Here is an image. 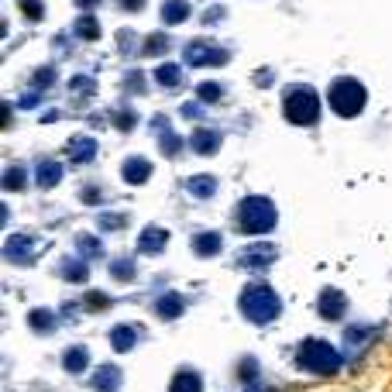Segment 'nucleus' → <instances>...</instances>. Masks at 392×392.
I'll list each match as a JSON object with an SVG mask.
<instances>
[{
	"instance_id": "nucleus-33",
	"label": "nucleus",
	"mask_w": 392,
	"mask_h": 392,
	"mask_svg": "<svg viewBox=\"0 0 392 392\" xmlns=\"http://www.w3.org/2000/svg\"><path fill=\"white\" fill-rule=\"evenodd\" d=\"M131 269H134V265H131V262H114V275H117V279H124V282H127V279H131V275H134V272H131Z\"/></svg>"
},
{
	"instance_id": "nucleus-18",
	"label": "nucleus",
	"mask_w": 392,
	"mask_h": 392,
	"mask_svg": "<svg viewBox=\"0 0 392 392\" xmlns=\"http://www.w3.org/2000/svg\"><path fill=\"white\" fill-rule=\"evenodd\" d=\"M62 365H66V371L79 375V371L90 365V351H86V347H69V351H66V358H62Z\"/></svg>"
},
{
	"instance_id": "nucleus-13",
	"label": "nucleus",
	"mask_w": 392,
	"mask_h": 392,
	"mask_svg": "<svg viewBox=\"0 0 392 392\" xmlns=\"http://www.w3.org/2000/svg\"><path fill=\"white\" fill-rule=\"evenodd\" d=\"M189 18V4L186 0H165L162 4V21L165 25H182Z\"/></svg>"
},
{
	"instance_id": "nucleus-7",
	"label": "nucleus",
	"mask_w": 392,
	"mask_h": 392,
	"mask_svg": "<svg viewBox=\"0 0 392 392\" xmlns=\"http://www.w3.org/2000/svg\"><path fill=\"white\" fill-rule=\"evenodd\" d=\"M272 262H275V245H248V248L241 252V265H248V269H255V272L269 269Z\"/></svg>"
},
{
	"instance_id": "nucleus-17",
	"label": "nucleus",
	"mask_w": 392,
	"mask_h": 392,
	"mask_svg": "<svg viewBox=\"0 0 392 392\" xmlns=\"http://www.w3.org/2000/svg\"><path fill=\"white\" fill-rule=\"evenodd\" d=\"M35 179H38V186H42V189H52V186L62 179V165H59V162H38Z\"/></svg>"
},
{
	"instance_id": "nucleus-28",
	"label": "nucleus",
	"mask_w": 392,
	"mask_h": 392,
	"mask_svg": "<svg viewBox=\"0 0 392 392\" xmlns=\"http://www.w3.org/2000/svg\"><path fill=\"white\" fill-rule=\"evenodd\" d=\"M28 320H32V327H35V330H49V327L56 323V313H49V310H35Z\"/></svg>"
},
{
	"instance_id": "nucleus-34",
	"label": "nucleus",
	"mask_w": 392,
	"mask_h": 392,
	"mask_svg": "<svg viewBox=\"0 0 392 392\" xmlns=\"http://www.w3.org/2000/svg\"><path fill=\"white\" fill-rule=\"evenodd\" d=\"M83 252H86V255H97V252H100L97 238H79V255H83Z\"/></svg>"
},
{
	"instance_id": "nucleus-9",
	"label": "nucleus",
	"mask_w": 392,
	"mask_h": 392,
	"mask_svg": "<svg viewBox=\"0 0 392 392\" xmlns=\"http://www.w3.org/2000/svg\"><path fill=\"white\" fill-rule=\"evenodd\" d=\"M121 175H124V182H131V186H141V182H148V175H151V162L148 158H127L124 162V169H121Z\"/></svg>"
},
{
	"instance_id": "nucleus-20",
	"label": "nucleus",
	"mask_w": 392,
	"mask_h": 392,
	"mask_svg": "<svg viewBox=\"0 0 392 392\" xmlns=\"http://www.w3.org/2000/svg\"><path fill=\"white\" fill-rule=\"evenodd\" d=\"M155 310H158V317H165V320H175V317L182 313V299H179L175 293H165V296L158 299V306H155Z\"/></svg>"
},
{
	"instance_id": "nucleus-3",
	"label": "nucleus",
	"mask_w": 392,
	"mask_h": 392,
	"mask_svg": "<svg viewBox=\"0 0 392 392\" xmlns=\"http://www.w3.org/2000/svg\"><path fill=\"white\" fill-rule=\"evenodd\" d=\"M299 365L306 371H313V375H334L341 368V354L327 341H317L313 337V341H303L299 344Z\"/></svg>"
},
{
	"instance_id": "nucleus-26",
	"label": "nucleus",
	"mask_w": 392,
	"mask_h": 392,
	"mask_svg": "<svg viewBox=\"0 0 392 392\" xmlns=\"http://www.w3.org/2000/svg\"><path fill=\"white\" fill-rule=\"evenodd\" d=\"M158 148H162L165 155H175V151L182 148V141H179V134H175V131H169V127H165V131H162V138H158Z\"/></svg>"
},
{
	"instance_id": "nucleus-27",
	"label": "nucleus",
	"mask_w": 392,
	"mask_h": 392,
	"mask_svg": "<svg viewBox=\"0 0 392 392\" xmlns=\"http://www.w3.org/2000/svg\"><path fill=\"white\" fill-rule=\"evenodd\" d=\"M25 179H28V172H25L21 165H14V169H8V175H4V189H21Z\"/></svg>"
},
{
	"instance_id": "nucleus-21",
	"label": "nucleus",
	"mask_w": 392,
	"mask_h": 392,
	"mask_svg": "<svg viewBox=\"0 0 392 392\" xmlns=\"http://www.w3.org/2000/svg\"><path fill=\"white\" fill-rule=\"evenodd\" d=\"M117 382H121V371H117V368L103 365V368L97 371V389H100V392H114V389H117Z\"/></svg>"
},
{
	"instance_id": "nucleus-24",
	"label": "nucleus",
	"mask_w": 392,
	"mask_h": 392,
	"mask_svg": "<svg viewBox=\"0 0 392 392\" xmlns=\"http://www.w3.org/2000/svg\"><path fill=\"white\" fill-rule=\"evenodd\" d=\"M76 32H79V38H86V42H93V38H100V25H97V18H79V25H76Z\"/></svg>"
},
{
	"instance_id": "nucleus-1",
	"label": "nucleus",
	"mask_w": 392,
	"mask_h": 392,
	"mask_svg": "<svg viewBox=\"0 0 392 392\" xmlns=\"http://www.w3.org/2000/svg\"><path fill=\"white\" fill-rule=\"evenodd\" d=\"M279 310H282V303H279V293L275 289H269V286H248L245 293H241V313L252 320V323H269V320H275L279 317Z\"/></svg>"
},
{
	"instance_id": "nucleus-12",
	"label": "nucleus",
	"mask_w": 392,
	"mask_h": 392,
	"mask_svg": "<svg viewBox=\"0 0 392 392\" xmlns=\"http://www.w3.org/2000/svg\"><path fill=\"white\" fill-rule=\"evenodd\" d=\"M189 145H193V151H200V155H214L221 148V134L217 131H196L189 138Z\"/></svg>"
},
{
	"instance_id": "nucleus-2",
	"label": "nucleus",
	"mask_w": 392,
	"mask_h": 392,
	"mask_svg": "<svg viewBox=\"0 0 392 392\" xmlns=\"http://www.w3.org/2000/svg\"><path fill=\"white\" fill-rule=\"evenodd\" d=\"M327 100H330L334 114H341V117H354V114H361V110H365L368 93H365V86H361L358 79L341 76V79H334V83H330Z\"/></svg>"
},
{
	"instance_id": "nucleus-16",
	"label": "nucleus",
	"mask_w": 392,
	"mask_h": 392,
	"mask_svg": "<svg viewBox=\"0 0 392 392\" xmlns=\"http://www.w3.org/2000/svg\"><path fill=\"white\" fill-rule=\"evenodd\" d=\"M97 155V141L93 138H73L69 141V158L73 162H90Z\"/></svg>"
},
{
	"instance_id": "nucleus-37",
	"label": "nucleus",
	"mask_w": 392,
	"mask_h": 392,
	"mask_svg": "<svg viewBox=\"0 0 392 392\" xmlns=\"http://www.w3.org/2000/svg\"><path fill=\"white\" fill-rule=\"evenodd\" d=\"M121 8H124V11H141L145 0H121Z\"/></svg>"
},
{
	"instance_id": "nucleus-29",
	"label": "nucleus",
	"mask_w": 392,
	"mask_h": 392,
	"mask_svg": "<svg viewBox=\"0 0 392 392\" xmlns=\"http://www.w3.org/2000/svg\"><path fill=\"white\" fill-rule=\"evenodd\" d=\"M21 11H25L32 21H42V18H45V8H42V0H21Z\"/></svg>"
},
{
	"instance_id": "nucleus-23",
	"label": "nucleus",
	"mask_w": 392,
	"mask_h": 392,
	"mask_svg": "<svg viewBox=\"0 0 392 392\" xmlns=\"http://www.w3.org/2000/svg\"><path fill=\"white\" fill-rule=\"evenodd\" d=\"M32 245H35L32 238H21V234H14V238L8 241V248H4V252H8V258H25V252H32Z\"/></svg>"
},
{
	"instance_id": "nucleus-19",
	"label": "nucleus",
	"mask_w": 392,
	"mask_h": 392,
	"mask_svg": "<svg viewBox=\"0 0 392 392\" xmlns=\"http://www.w3.org/2000/svg\"><path fill=\"white\" fill-rule=\"evenodd\" d=\"M186 186H189V193H193V196L207 200V196H214V189H217V179H214V175H193Z\"/></svg>"
},
{
	"instance_id": "nucleus-39",
	"label": "nucleus",
	"mask_w": 392,
	"mask_h": 392,
	"mask_svg": "<svg viewBox=\"0 0 392 392\" xmlns=\"http://www.w3.org/2000/svg\"><path fill=\"white\" fill-rule=\"evenodd\" d=\"M76 4H79V8H93V4H97V0H76Z\"/></svg>"
},
{
	"instance_id": "nucleus-8",
	"label": "nucleus",
	"mask_w": 392,
	"mask_h": 392,
	"mask_svg": "<svg viewBox=\"0 0 392 392\" xmlns=\"http://www.w3.org/2000/svg\"><path fill=\"white\" fill-rule=\"evenodd\" d=\"M344 310H347V299H344L341 289H323L320 293V317L323 320H341Z\"/></svg>"
},
{
	"instance_id": "nucleus-15",
	"label": "nucleus",
	"mask_w": 392,
	"mask_h": 392,
	"mask_svg": "<svg viewBox=\"0 0 392 392\" xmlns=\"http://www.w3.org/2000/svg\"><path fill=\"white\" fill-rule=\"evenodd\" d=\"M169 392H204V378L196 371H179L169 385Z\"/></svg>"
},
{
	"instance_id": "nucleus-36",
	"label": "nucleus",
	"mask_w": 392,
	"mask_h": 392,
	"mask_svg": "<svg viewBox=\"0 0 392 392\" xmlns=\"http://www.w3.org/2000/svg\"><path fill=\"white\" fill-rule=\"evenodd\" d=\"M73 90H76V93H79V90H83V93H93V83H90L86 76H79V79L73 83Z\"/></svg>"
},
{
	"instance_id": "nucleus-25",
	"label": "nucleus",
	"mask_w": 392,
	"mask_h": 392,
	"mask_svg": "<svg viewBox=\"0 0 392 392\" xmlns=\"http://www.w3.org/2000/svg\"><path fill=\"white\" fill-rule=\"evenodd\" d=\"M62 275H66L69 282H86V279H90V272H86V262H66Z\"/></svg>"
},
{
	"instance_id": "nucleus-14",
	"label": "nucleus",
	"mask_w": 392,
	"mask_h": 392,
	"mask_svg": "<svg viewBox=\"0 0 392 392\" xmlns=\"http://www.w3.org/2000/svg\"><path fill=\"white\" fill-rule=\"evenodd\" d=\"M134 341H138V327H127V323H124V327H114V330H110V344H114V351H121V354L131 351Z\"/></svg>"
},
{
	"instance_id": "nucleus-10",
	"label": "nucleus",
	"mask_w": 392,
	"mask_h": 392,
	"mask_svg": "<svg viewBox=\"0 0 392 392\" xmlns=\"http://www.w3.org/2000/svg\"><path fill=\"white\" fill-rule=\"evenodd\" d=\"M165 245H169V231H165V228H145L141 238H138V248H141L145 255H155V252H162Z\"/></svg>"
},
{
	"instance_id": "nucleus-6",
	"label": "nucleus",
	"mask_w": 392,
	"mask_h": 392,
	"mask_svg": "<svg viewBox=\"0 0 392 392\" xmlns=\"http://www.w3.org/2000/svg\"><path fill=\"white\" fill-rule=\"evenodd\" d=\"M186 62L189 66H224L228 52L217 49V45H207V42H189L186 45Z\"/></svg>"
},
{
	"instance_id": "nucleus-5",
	"label": "nucleus",
	"mask_w": 392,
	"mask_h": 392,
	"mask_svg": "<svg viewBox=\"0 0 392 392\" xmlns=\"http://www.w3.org/2000/svg\"><path fill=\"white\" fill-rule=\"evenodd\" d=\"M282 110H286V121L293 124H313L320 117V100L310 86H293L282 100Z\"/></svg>"
},
{
	"instance_id": "nucleus-22",
	"label": "nucleus",
	"mask_w": 392,
	"mask_h": 392,
	"mask_svg": "<svg viewBox=\"0 0 392 392\" xmlns=\"http://www.w3.org/2000/svg\"><path fill=\"white\" fill-rule=\"evenodd\" d=\"M179 76H182V73H179V66H172V62L158 66V73H155V79H158L162 86H169V90H172V86H179Z\"/></svg>"
},
{
	"instance_id": "nucleus-38",
	"label": "nucleus",
	"mask_w": 392,
	"mask_h": 392,
	"mask_svg": "<svg viewBox=\"0 0 392 392\" xmlns=\"http://www.w3.org/2000/svg\"><path fill=\"white\" fill-rule=\"evenodd\" d=\"M100 224H103V228H114V231H117V228H121V224H124V221H121V217H117V214H110V217H103V221H100Z\"/></svg>"
},
{
	"instance_id": "nucleus-11",
	"label": "nucleus",
	"mask_w": 392,
	"mask_h": 392,
	"mask_svg": "<svg viewBox=\"0 0 392 392\" xmlns=\"http://www.w3.org/2000/svg\"><path fill=\"white\" fill-rule=\"evenodd\" d=\"M221 248H224V238H221L217 231H207V234H196V238H193V252L204 255V258L217 255Z\"/></svg>"
},
{
	"instance_id": "nucleus-35",
	"label": "nucleus",
	"mask_w": 392,
	"mask_h": 392,
	"mask_svg": "<svg viewBox=\"0 0 392 392\" xmlns=\"http://www.w3.org/2000/svg\"><path fill=\"white\" fill-rule=\"evenodd\" d=\"M182 114H186V117H200V114H204V107H200V100H196V103L189 100V103L182 107Z\"/></svg>"
},
{
	"instance_id": "nucleus-31",
	"label": "nucleus",
	"mask_w": 392,
	"mask_h": 392,
	"mask_svg": "<svg viewBox=\"0 0 392 392\" xmlns=\"http://www.w3.org/2000/svg\"><path fill=\"white\" fill-rule=\"evenodd\" d=\"M255 375H258V361H255V358H245V361H241V378H245V382H255Z\"/></svg>"
},
{
	"instance_id": "nucleus-32",
	"label": "nucleus",
	"mask_w": 392,
	"mask_h": 392,
	"mask_svg": "<svg viewBox=\"0 0 392 392\" xmlns=\"http://www.w3.org/2000/svg\"><path fill=\"white\" fill-rule=\"evenodd\" d=\"M221 93H224V90H221L217 83H204V86H200V100H221Z\"/></svg>"
},
{
	"instance_id": "nucleus-4",
	"label": "nucleus",
	"mask_w": 392,
	"mask_h": 392,
	"mask_svg": "<svg viewBox=\"0 0 392 392\" xmlns=\"http://www.w3.org/2000/svg\"><path fill=\"white\" fill-rule=\"evenodd\" d=\"M275 228V204L265 196H248L241 204V231L245 234H265Z\"/></svg>"
},
{
	"instance_id": "nucleus-30",
	"label": "nucleus",
	"mask_w": 392,
	"mask_h": 392,
	"mask_svg": "<svg viewBox=\"0 0 392 392\" xmlns=\"http://www.w3.org/2000/svg\"><path fill=\"white\" fill-rule=\"evenodd\" d=\"M165 45H169V38H165V35H151V38L145 42V56H158Z\"/></svg>"
}]
</instances>
